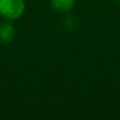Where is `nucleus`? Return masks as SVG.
Returning a JSON list of instances; mask_svg holds the SVG:
<instances>
[{
  "label": "nucleus",
  "mask_w": 120,
  "mask_h": 120,
  "mask_svg": "<svg viewBox=\"0 0 120 120\" xmlns=\"http://www.w3.org/2000/svg\"><path fill=\"white\" fill-rule=\"evenodd\" d=\"M25 10V0H0V18L4 20H18L24 15Z\"/></svg>",
  "instance_id": "1"
},
{
  "label": "nucleus",
  "mask_w": 120,
  "mask_h": 120,
  "mask_svg": "<svg viewBox=\"0 0 120 120\" xmlns=\"http://www.w3.org/2000/svg\"><path fill=\"white\" fill-rule=\"evenodd\" d=\"M17 35V30L13 24V21L5 20L0 24V44L6 45L14 40Z\"/></svg>",
  "instance_id": "2"
},
{
  "label": "nucleus",
  "mask_w": 120,
  "mask_h": 120,
  "mask_svg": "<svg viewBox=\"0 0 120 120\" xmlns=\"http://www.w3.org/2000/svg\"><path fill=\"white\" fill-rule=\"evenodd\" d=\"M49 5L59 13H68L75 6V0H49Z\"/></svg>",
  "instance_id": "3"
},
{
  "label": "nucleus",
  "mask_w": 120,
  "mask_h": 120,
  "mask_svg": "<svg viewBox=\"0 0 120 120\" xmlns=\"http://www.w3.org/2000/svg\"><path fill=\"white\" fill-rule=\"evenodd\" d=\"M113 1H115V3H120V0H113Z\"/></svg>",
  "instance_id": "4"
}]
</instances>
